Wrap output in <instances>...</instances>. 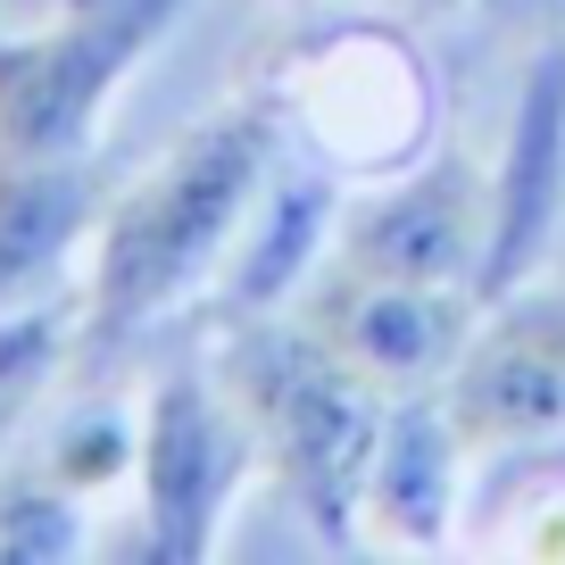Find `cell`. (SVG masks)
Here are the masks:
<instances>
[{
  "instance_id": "1",
  "label": "cell",
  "mask_w": 565,
  "mask_h": 565,
  "mask_svg": "<svg viewBox=\"0 0 565 565\" xmlns=\"http://www.w3.org/2000/svg\"><path fill=\"white\" fill-rule=\"evenodd\" d=\"M282 141H291L282 108L258 84L209 108L192 134H175L141 175L108 192L84 249V300H75V383H100L167 317L216 291V275L233 266L249 216H258Z\"/></svg>"
},
{
  "instance_id": "16",
  "label": "cell",
  "mask_w": 565,
  "mask_h": 565,
  "mask_svg": "<svg viewBox=\"0 0 565 565\" xmlns=\"http://www.w3.org/2000/svg\"><path fill=\"white\" fill-rule=\"evenodd\" d=\"M275 9H317V0H275Z\"/></svg>"
},
{
  "instance_id": "3",
  "label": "cell",
  "mask_w": 565,
  "mask_h": 565,
  "mask_svg": "<svg viewBox=\"0 0 565 565\" xmlns=\"http://www.w3.org/2000/svg\"><path fill=\"white\" fill-rule=\"evenodd\" d=\"M258 84L275 92L282 134L308 159H324L341 183H383L416 167L441 125V75L407 42V18H391V9L282 42V58Z\"/></svg>"
},
{
  "instance_id": "6",
  "label": "cell",
  "mask_w": 565,
  "mask_h": 565,
  "mask_svg": "<svg viewBox=\"0 0 565 565\" xmlns=\"http://www.w3.org/2000/svg\"><path fill=\"white\" fill-rule=\"evenodd\" d=\"M466 458H557L565 449V291L482 300L458 366L441 383Z\"/></svg>"
},
{
  "instance_id": "9",
  "label": "cell",
  "mask_w": 565,
  "mask_h": 565,
  "mask_svg": "<svg viewBox=\"0 0 565 565\" xmlns=\"http://www.w3.org/2000/svg\"><path fill=\"white\" fill-rule=\"evenodd\" d=\"M565 233V42H541L515 84L508 141L491 159V249H482V300H508L541 282Z\"/></svg>"
},
{
  "instance_id": "7",
  "label": "cell",
  "mask_w": 565,
  "mask_h": 565,
  "mask_svg": "<svg viewBox=\"0 0 565 565\" xmlns=\"http://www.w3.org/2000/svg\"><path fill=\"white\" fill-rule=\"evenodd\" d=\"M291 317L366 391L416 399V391L449 383L482 300L475 291H441V282H399V275H366V266H350V258H324L317 275H308V291L291 300Z\"/></svg>"
},
{
  "instance_id": "5",
  "label": "cell",
  "mask_w": 565,
  "mask_h": 565,
  "mask_svg": "<svg viewBox=\"0 0 565 565\" xmlns=\"http://www.w3.org/2000/svg\"><path fill=\"white\" fill-rule=\"evenodd\" d=\"M258 466L242 399L216 366H167L134 416V557L209 565Z\"/></svg>"
},
{
  "instance_id": "8",
  "label": "cell",
  "mask_w": 565,
  "mask_h": 565,
  "mask_svg": "<svg viewBox=\"0 0 565 565\" xmlns=\"http://www.w3.org/2000/svg\"><path fill=\"white\" fill-rule=\"evenodd\" d=\"M482 249H491V167L424 150L416 167L366 183V200L341 209L333 258L399 282H441L482 300Z\"/></svg>"
},
{
  "instance_id": "2",
  "label": "cell",
  "mask_w": 565,
  "mask_h": 565,
  "mask_svg": "<svg viewBox=\"0 0 565 565\" xmlns=\"http://www.w3.org/2000/svg\"><path fill=\"white\" fill-rule=\"evenodd\" d=\"M209 366L242 399L275 499L317 532V548L350 557L358 532H366V482H374V449H383L391 399L366 391L350 366H333L300 333L291 308H275V317H225L209 333Z\"/></svg>"
},
{
  "instance_id": "11",
  "label": "cell",
  "mask_w": 565,
  "mask_h": 565,
  "mask_svg": "<svg viewBox=\"0 0 565 565\" xmlns=\"http://www.w3.org/2000/svg\"><path fill=\"white\" fill-rule=\"evenodd\" d=\"M117 175L92 159H0V317L42 308L75 249H92Z\"/></svg>"
},
{
  "instance_id": "15",
  "label": "cell",
  "mask_w": 565,
  "mask_h": 565,
  "mask_svg": "<svg viewBox=\"0 0 565 565\" xmlns=\"http://www.w3.org/2000/svg\"><path fill=\"white\" fill-rule=\"evenodd\" d=\"M358 9H391V18H458V9H482V0H358Z\"/></svg>"
},
{
  "instance_id": "13",
  "label": "cell",
  "mask_w": 565,
  "mask_h": 565,
  "mask_svg": "<svg viewBox=\"0 0 565 565\" xmlns=\"http://www.w3.org/2000/svg\"><path fill=\"white\" fill-rule=\"evenodd\" d=\"M84 548V491L51 475V466H18L0 475V557H25V565H51Z\"/></svg>"
},
{
  "instance_id": "14",
  "label": "cell",
  "mask_w": 565,
  "mask_h": 565,
  "mask_svg": "<svg viewBox=\"0 0 565 565\" xmlns=\"http://www.w3.org/2000/svg\"><path fill=\"white\" fill-rule=\"evenodd\" d=\"M42 466H51V475L67 482V491L100 499L108 482H125V475H134V424H125V416H75Z\"/></svg>"
},
{
  "instance_id": "4",
  "label": "cell",
  "mask_w": 565,
  "mask_h": 565,
  "mask_svg": "<svg viewBox=\"0 0 565 565\" xmlns=\"http://www.w3.org/2000/svg\"><path fill=\"white\" fill-rule=\"evenodd\" d=\"M192 0H58L0 34V159H92L108 100L150 67Z\"/></svg>"
},
{
  "instance_id": "12",
  "label": "cell",
  "mask_w": 565,
  "mask_h": 565,
  "mask_svg": "<svg viewBox=\"0 0 565 565\" xmlns=\"http://www.w3.org/2000/svg\"><path fill=\"white\" fill-rule=\"evenodd\" d=\"M458 482H466V441H458V424H449L441 391L391 399L383 449H374V482H366L374 541L441 557L458 541Z\"/></svg>"
},
{
  "instance_id": "10",
  "label": "cell",
  "mask_w": 565,
  "mask_h": 565,
  "mask_svg": "<svg viewBox=\"0 0 565 565\" xmlns=\"http://www.w3.org/2000/svg\"><path fill=\"white\" fill-rule=\"evenodd\" d=\"M333 233H341V175L324 159H308V150L300 159H275V175L258 192V216H249L233 266L209 291V324L291 308L308 291V275L333 258Z\"/></svg>"
}]
</instances>
